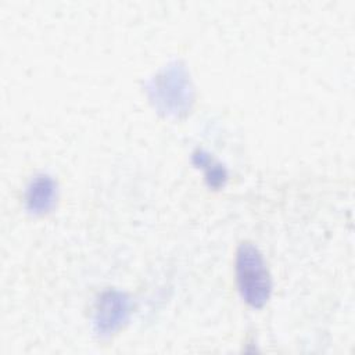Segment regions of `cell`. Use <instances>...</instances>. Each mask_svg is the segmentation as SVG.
I'll use <instances>...</instances> for the list:
<instances>
[{
    "mask_svg": "<svg viewBox=\"0 0 355 355\" xmlns=\"http://www.w3.org/2000/svg\"><path fill=\"white\" fill-rule=\"evenodd\" d=\"M236 277L241 297L259 308L270 297L272 282L262 254L251 243H243L236 252Z\"/></svg>",
    "mask_w": 355,
    "mask_h": 355,
    "instance_id": "obj_1",
    "label": "cell"
},
{
    "mask_svg": "<svg viewBox=\"0 0 355 355\" xmlns=\"http://www.w3.org/2000/svg\"><path fill=\"white\" fill-rule=\"evenodd\" d=\"M51 196H53V184H51V182L49 179H39L29 189L28 201L32 205V208L43 209L51 201L50 200Z\"/></svg>",
    "mask_w": 355,
    "mask_h": 355,
    "instance_id": "obj_2",
    "label": "cell"
}]
</instances>
